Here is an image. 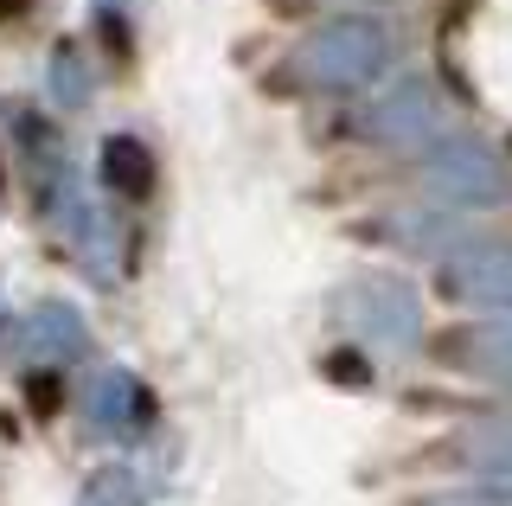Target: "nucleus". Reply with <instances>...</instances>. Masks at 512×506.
Returning a JSON list of instances; mask_svg holds the SVG:
<instances>
[{"instance_id": "f03ea898", "label": "nucleus", "mask_w": 512, "mask_h": 506, "mask_svg": "<svg viewBox=\"0 0 512 506\" xmlns=\"http://www.w3.org/2000/svg\"><path fill=\"white\" fill-rule=\"evenodd\" d=\"M32 404H39V417H52V404H58V378H32Z\"/></svg>"}, {"instance_id": "f257e3e1", "label": "nucleus", "mask_w": 512, "mask_h": 506, "mask_svg": "<svg viewBox=\"0 0 512 506\" xmlns=\"http://www.w3.org/2000/svg\"><path fill=\"white\" fill-rule=\"evenodd\" d=\"M103 180L116 186V193H128V199H141L154 186V161H148V148H141V141H109L103 148Z\"/></svg>"}]
</instances>
